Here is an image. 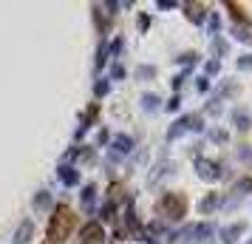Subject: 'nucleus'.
<instances>
[{
  "instance_id": "f257e3e1",
  "label": "nucleus",
  "mask_w": 252,
  "mask_h": 244,
  "mask_svg": "<svg viewBox=\"0 0 252 244\" xmlns=\"http://www.w3.org/2000/svg\"><path fill=\"white\" fill-rule=\"evenodd\" d=\"M74 224H77L74 210H71L68 205H60V208L54 210L51 221H48V242H51V244L65 242V239L71 236V230H74Z\"/></svg>"
},
{
  "instance_id": "f03ea898",
  "label": "nucleus",
  "mask_w": 252,
  "mask_h": 244,
  "mask_svg": "<svg viewBox=\"0 0 252 244\" xmlns=\"http://www.w3.org/2000/svg\"><path fill=\"white\" fill-rule=\"evenodd\" d=\"M184 208H187V205H184V199L176 196V193H167V196L161 199V210H164L170 219H179V216L184 213Z\"/></svg>"
},
{
  "instance_id": "7ed1b4c3",
  "label": "nucleus",
  "mask_w": 252,
  "mask_h": 244,
  "mask_svg": "<svg viewBox=\"0 0 252 244\" xmlns=\"http://www.w3.org/2000/svg\"><path fill=\"white\" fill-rule=\"evenodd\" d=\"M102 242V227L99 224H88L82 230V244H99Z\"/></svg>"
}]
</instances>
